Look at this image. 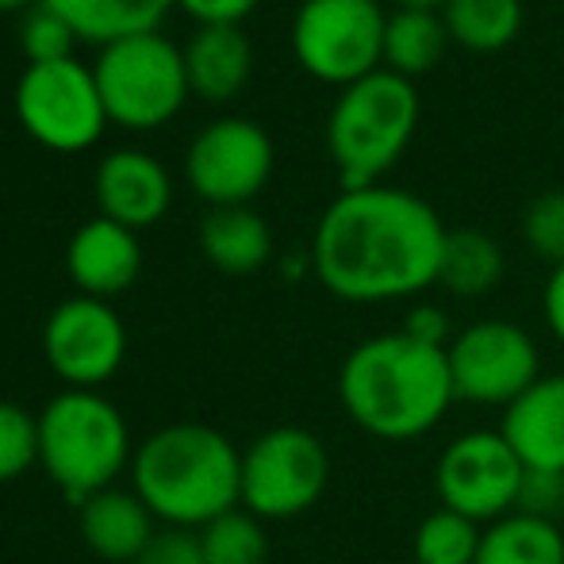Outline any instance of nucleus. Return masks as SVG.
<instances>
[{
  "mask_svg": "<svg viewBox=\"0 0 564 564\" xmlns=\"http://www.w3.org/2000/svg\"><path fill=\"white\" fill-rule=\"evenodd\" d=\"M446 224L408 188H341L315 224L312 269L346 304H388L438 284Z\"/></svg>",
  "mask_w": 564,
  "mask_h": 564,
  "instance_id": "nucleus-1",
  "label": "nucleus"
},
{
  "mask_svg": "<svg viewBox=\"0 0 564 564\" xmlns=\"http://www.w3.org/2000/svg\"><path fill=\"white\" fill-rule=\"evenodd\" d=\"M338 403L357 431L380 442L423 438L457 403L446 349L403 330L357 341L338 369Z\"/></svg>",
  "mask_w": 564,
  "mask_h": 564,
  "instance_id": "nucleus-2",
  "label": "nucleus"
},
{
  "mask_svg": "<svg viewBox=\"0 0 564 564\" xmlns=\"http://www.w3.org/2000/svg\"><path fill=\"white\" fill-rule=\"evenodd\" d=\"M131 488L158 522L204 530L242 507V453L208 423H170L134 449Z\"/></svg>",
  "mask_w": 564,
  "mask_h": 564,
  "instance_id": "nucleus-3",
  "label": "nucleus"
},
{
  "mask_svg": "<svg viewBox=\"0 0 564 564\" xmlns=\"http://www.w3.org/2000/svg\"><path fill=\"white\" fill-rule=\"evenodd\" d=\"M131 457L127 419L108 395L66 388L39 411V465L69 503L82 507L97 491L116 488Z\"/></svg>",
  "mask_w": 564,
  "mask_h": 564,
  "instance_id": "nucleus-4",
  "label": "nucleus"
},
{
  "mask_svg": "<svg viewBox=\"0 0 564 564\" xmlns=\"http://www.w3.org/2000/svg\"><path fill=\"white\" fill-rule=\"evenodd\" d=\"M419 116V89L392 69H377L346 85L327 119V150L335 158L341 188L380 185V177L408 154Z\"/></svg>",
  "mask_w": 564,
  "mask_h": 564,
  "instance_id": "nucleus-5",
  "label": "nucleus"
},
{
  "mask_svg": "<svg viewBox=\"0 0 564 564\" xmlns=\"http://www.w3.org/2000/svg\"><path fill=\"white\" fill-rule=\"evenodd\" d=\"M93 74H97L108 119L127 131H158L193 97L185 51H177L162 31L100 46Z\"/></svg>",
  "mask_w": 564,
  "mask_h": 564,
  "instance_id": "nucleus-6",
  "label": "nucleus"
},
{
  "mask_svg": "<svg viewBox=\"0 0 564 564\" xmlns=\"http://www.w3.org/2000/svg\"><path fill=\"white\" fill-rule=\"evenodd\" d=\"M384 28L377 0H304L292 20V54L315 82L346 89L384 69Z\"/></svg>",
  "mask_w": 564,
  "mask_h": 564,
  "instance_id": "nucleus-7",
  "label": "nucleus"
},
{
  "mask_svg": "<svg viewBox=\"0 0 564 564\" xmlns=\"http://www.w3.org/2000/svg\"><path fill=\"white\" fill-rule=\"evenodd\" d=\"M15 119L39 147L54 154H77L93 147L112 123L97 74L77 58L39 62L23 69L15 82Z\"/></svg>",
  "mask_w": 564,
  "mask_h": 564,
  "instance_id": "nucleus-8",
  "label": "nucleus"
},
{
  "mask_svg": "<svg viewBox=\"0 0 564 564\" xmlns=\"http://www.w3.org/2000/svg\"><path fill=\"white\" fill-rule=\"evenodd\" d=\"M330 484V453L307 426H273L242 449V507L261 522L312 511Z\"/></svg>",
  "mask_w": 564,
  "mask_h": 564,
  "instance_id": "nucleus-9",
  "label": "nucleus"
},
{
  "mask_svg": "<svg viewBox=\"0 0 564 564\" xmlns=\"http://www.w3.org/2000/svg\"><path fill=\"white\" fill-rule=\"evenodd\" d=\"M453 395L480 408H511L538 377L542 357L538 346L519 323L484 319L457 330L446 346Z\"/></svg>",
  "mask_w": 564,
  "mask_h": 564,
  "instance_id": "nucleus-10",
  "label": "nucleus"
},
{
  "mask_svg": "<svg viewBox=\"0 0 564 564\" xmlns=\"http://www.w3.org/2000/svg\"><path fill=\"white\" fill-rule=\"evenodd\" d=\"M522 480L527 468L499 431H468L453 438L434 468L438 507H449L480 527L519 507Z\"/></svg>",
  "mask_w": 564,
  "mask_h": 564,
  "instance_id": "nucleus-11",
  "label": "nucleus"
},
{
  "mask_svg": "<svg viewBox=\"0 0 564 564\" xmlns=\"http://www.w3.org/2000/svg\"><path fill=\"white\" fill-rule=\"evenodd\" d=\"M273 139L250 119H216L193 139L185 177L212 208H246L273 177Z\"/></svg>",
  "mask_w": 564,
  "mask_h": 564,
  "instance_id": "nucleus-12",
  "label": "nucleus"
},
{
  "mask_svg": "<svg viewBox=\"0 0 564 564\" xmlns=\"http://www.w3.org/2000/svg\"><path fill=\"white\" fill-rule=\"evenodd\" d=\"M43 357L66 388L97 392L127 357V327L108 300H62L43 327Z\"/></svg>",
  "mask_w": 564,
  "mask_h": 564,
  "instance_id": "nucleus-13",
  "label": "nucleus"
},
{
  "mask_svg": "<svg viewBox=\"0 0 564 564\" xmlns=\"http://www.w3.org/2000/svg\"><path fill=\"white\" fill-rule=\"evenodd\" d=\"M69 281L77 284V296L112 300L127 292L142 273V242L139 230L116 224V219H89L74 230L66 246Z\"/></svg>",
  "mask_w": 564,
  "mask_h": 564,
  "instance_id": "nucleus-14",
  "label": "nucleus"
},
{
  "mask_svg": "<svg viewBox=\"0 0 564 564\" xmlns=\"http://www.w3.org/2000/svg\"><path fill=\"white\" fill-rule=\"evenodd\" d=\"M170 170L147 150H112L97 165V204L105 219L131 230L154 227L170 212Z\"/></svg>",
  "mask_w": 564,
  "mask_h": 564,
  "instance_id": "nucleus-15",
  "label": "nucleus"
},
{
  "mask_svg": "<svg viewBox=\"0 0 564 564\" xmlns=\"http://www.w3.org/2000/svg\"><path fill=\"white\" fill-rule=\"evenodd\" d=\"M499 434L519 453L522 468L564 476V372L538 377L503 411Z\"/></svg>",
  "mask_w": 564,
  "mask_h": 564,
  "instance_id": "nucleus-16",
  "label": "nucleus"
},
{
  "mask_svg": "<svg viewBox=\"0 0 564 564\" xmlns=\"http://www.w3.org/2000/svg\"><path fill=\"white\" fill-rule=\"evenodd\" d=\"M77 530L82 542L100 561L134 564L158 534V519L134 488H105L77 507Z\"/></svg>",
  "mask_w": 564,
  "mask_h": 564,
  "instance_id": "nucleus-17",
  "label": "nucleus"
},
{
  "mask_svg": "<svg viewBox=\"0 0 564 564\" xmlns=\"http://www.w3.org/2000/svg\"><path fill=\"white\" fill-rule=\"evenodd\" d=\"M185 74L193 97L227 105L250 85L253 74V43L235 23H216V28H196V35L185 46Z\"/></svg>",
  "mask_w": 564,
  "mask_h": 564,
  "instance_id": "nucleus-18",
  "label": "nucleus"
},
{
  "mask_svg": "<svg viewBox=\"0 0 564 564\" xmlns=\"http://www.w3.org/2000/svg\"><path fill=\"white\" fill-rule=\"evenodd\" d=\"M200 250L219 273L250 276L273 258V230L250 204L246 208H212L200 224Z\"/></svg>",
  "mask_w": 564,
  "mask_h": 564,
  "instance_id": "nucleus-19",
  "label": "nucleus"
},
{
  "mask_svg": "<svg viewBox=\"0 0 564 564\" xmlns=\"http://www.w3.org/2000/svg\"><path fill=\"white\" fill-rule=\"evenodd\" d=\"M74 28L82 43H119V39L158 31L173 0H39Z\"/></svg>",
  "mask_w": 564,
  "mask_h": 564,
  "instance_id": "nucleus-20",
  "label": "nucleus"
},
{
  "mask_svg": "<svg viewBox=\"0 0 564 564\" xmlns=\"http://www.w3.org/2000/svg\"><path fill=\"white\" fill-rule=\"evenodd\" d=\"M449 43L453 39L442 12H434V8H395L384 28V69L415 82L446 58Z\"/></svg>",
  "mask_w": 564,
  "mask_h": 564,
  "instance_id": "nucleus-21",
  "label": "nucleus"
},
{
  "mask_svg": "<svg viewBox=\"0 0 564 564\" xmlns=\"http://www.w3.org/2000/svg\"><path fill=\"white\" fill-rule=\"evenodd\" d=\"M503 250L488 230L476 227H457L446 235L442 246V265H438V284L460 300L488 296L499 281H503Z\"/></svg>",
  "mask_w": 564,
  "mask_h": 564,
  "instance_id": "nucleus-22",
  "label": "nucleus"
},
{
  "mask_svg": "<svg viewBox=\"0 0 564 564\" xmlns=\"http://www.w3.org/2000/svg\"><path fill=\"white\" fill-rule=\"evenodd\" d=\"M476 564H564L561 522L511 511L488 522Z\"/></svg>",
  "mask_w": 564,
  "mask_h": 564,
  "instance_id": "nucleus-23",
  "label": "nucleus"
},
{
  "mask_svg": "<svg viewBox=\"0 0 564 564\" xmlns=\"http://www.w3.org/2000/svg\"><path fill=\"white\" fill-rule=\"evenodd\" d=\"M442 20L457 46L473 54H496L519 39L527 8L522 0H446Z\"/></svg>",
  "mask_w": 564,
  "mask_h": 564,
  "instance_id": "nucleus-24",
  "label": "nucleus"
},
{
  "mask_svg": "<svg viewBox=\"0 0 564 564\" xmlns=\"http://www.w3.org/2000/svg\"><path fill=\"white\" fill-rule=\"evenodd\" d=\"M480 538L484 527L465 514L449 511V507H434L423 522L415 527V542L411 553L419 564H476L480 553Z\"/></svg>",
  "mask_w": 564,
  "mask_h": 564,
  "instance_id": "nucleus-25",
  "label": "nucleus"
},
{
  "mask_svg": "<svg viewBox=\"0 0 564 564\" xmlns=\"http://www.w3.org/2000/svg\"><path fill=\"white\" fill-rule=\"evenodd\" d=\"M204 550V564H265L269 561V534L265 522L246 507L219 514L204 530H196Z\"/></svg>",
  "mask_w": 564,
  "mask_h": 564,
  "instance_id": "nucleus-26",
  "label": "nucleus"
},
{
  "mask_svg": "<svg viewBox=\"0 0 564 564\" xmlns=\"http://www.w3.org/2000/svg\"><path fill=\"white\" fill-rule=\"evenodd\" d=\"M39 465V415L20 403L0 400V484L20 480Z\"/></svg>",
  "mask_w": 564,
  "mask_h": 564,
  "instance_id": "nucleus-27",
  "label": "nucleus"
},
{
  "mask_svg": "<svg viewBox=\"0 0 564 564\" xmlns=\"http://www.w3.org/2000/svg\"><path fill=\"white\" fill-rule=\"evenodd\" d=\"M522 242L550 269L564 265V188H550L522 208Z\"/></svg>",
  "mask_w": 564,
  "mask_h": 564,
  "instance_id": "nucleus-28",
  "label": "nucleus"
},
{
  "mask_svg": "<svg viewBox=\"0 0 564 564\" xmlns=\"http://www.w3.org/2000/svg\"><path fill=\"white\" fill-rule=\"evenodd\" d=\"M82 39L74 35L62 15H54L51 8L35 4L20 23V46L28 54V66H39V62H62V58H74V46Z\"/></svg>",
  "mask_w": 564,
  "mask_h": 564,
  "instance_id": "nucleus-29",
  "label": "nucleus"
},
{
  "mask_svg": "<svg viewBox=\"0 0 564 564\" xmlns=\"http://www.w3.org/2000/svg\"><path fill=\"white\" fill-rule=\"evenodd\" d=\"M514 511L557 522V514L564 511V476L561 473H530L527 468V480H522L519 507H514Z\"/></svg>",
  "mask_w": 564,
  "mask_h": 564,
  "instance_id": "nucleus-30",
  "label": "nucleus"
},
{
  "mask_svg": "<svg viewBox=\"0 0 564 564\" xmlns=\"http://www.w3.org/2000/svg\"><path fill=\"white\" fill-rule=\"evenodd\" d=\"M134 564H204L200 538H196V530H158L154 542L142 550Z\"/></svg>",
  "mask_w": 564,
  "mask_h": 564,
  "instance_id": "nucleus-31",
  "label": "nucleus"
},
{
  "mask_svg": "<svg viewBox=\"0 0 564 564\" xmlns=\"http://www.w3.org/2000/svg\"><path fill=\"white\" fill-rule=\"evenodd\" d=\"M185 15H193L200 28H216V23H242L246 15L258 8V0H173Z\"/></svg>",
  "mask_w": 564,
  "mask_h": 564,
  "instance_id": "nucleus-32",
  "label": "nucleus"
},
{
  "mask_svg": "<svg viewBox=\"0 0 564 564\" xmlns=\"http://www.w3.org/2000/svg\"><path fill=\"white\" fill-rule=\"evenodd\" d=\"M400 330H403V335H411V338H419V341H426V346H442V349L453 341L446 312H442V307H431V304L411 307Z\"/></svg>",
  "mask_w": 564,
  "mask_h": 564,
  "instance_id": "nucleus-33",
  "label": "nucleus"
},
{
  "mask_svg": "<svg viewBox=\"0 0 564 564\" xmlns=\"http://www.w3.org/2000/svg\"><path fill=\"white\" fill-rule=\"evenodd\" d=\"M542 315H545V327L553 330V338L564 346V265H557L545 281L542 292Z\"/></svg>",
  "mask_w": 564,
  "mask_h": 564,
  "instance_id": "nucleus-34",
  "label": "nucleus"
},
{
  "mask_svg": "<svg viewBox=\"0 0 564 564\" xmlns=\"http://www.w3.org/2000/svg\"><path fill=\"white\" fill-rule=\"evenodd\" d=\"M395 8H434V12H442L446 0H395Z\"/></svg>",
  "mask_w": 564,
  "mask_h": 564,
  "instance_id": "nucleus-35",
  "label": "nucleus"
},
{
  "mask_svg": "<svg viewBox=\"0 0 564 564\" xmlns=\"http://www.w3.org/2000/svg\"><path fill=\"white\" fill-rule=\"evenodd\" d=\"M39 0H0V12H31Z\"/></svg>",
  "mask_w": 564,
  "mask_h": 564,
  "instance_id": "nucleus-36",
  "label": "nucleus"
},
{
  "mask_svg": "<svg viewBox=\"0 0 564 564\" xmlns=\"http://www.w3.org/2000/svg\"><path fill=\"white\" fill-rule=\"evenodd\" d=\"M408 564H419V561H408Z\"/></svg>",
  "mask_w": 564,
  "mask_h": 564,
  "instance_id": "nucleus-37",
  "label": "nucleus"
}]
</instances>
